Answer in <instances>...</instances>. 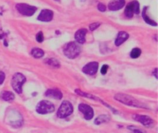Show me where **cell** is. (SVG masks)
<instances>
[{
  "label": "cell",
  "mask_w": 158,
  "mask_h": 133,
  "mask_svg": "<svg viewBox=\"0 0 158 133\" xmlns=\"http://www.w3.org/2000/svg\"><path fill=\"white\" fill-rule=\"evenodd\" d=\"M114 99L118 102L125 105H129L137 108H146L143 103L137 101L136 99L132 97L130 95L124 94H117L114 96Z\"/></svg>",
  "instance_id": "obj_1"
},
{
  "label": "cell",
  "mask_w": 158,
  "mask_h": 133,
  "mask_svg": "<svg viewBox=\"0 0 158 133\" xmlns=\"http://www.w3.org/2000/svg\"><path fill=\"white\" fill-rule=\"evenodd\" d=\"M63 52L65 56L69 59H75L79 56L81 49L77 43L69 42L66 44L63 49Z\"/></svg>",
  "instance_id": "obj_2"
},
{
  "label": "cell",
  "mask_w": 158,
  "mask_h": 133,
  "mask_svg": "<svg viewBox=\"0 0 158 133\" xmlns=\"http://www.w3.org/2000/svg\"><path fill=\"white\" fill-rule=\"evenodd\" d=\"M26 79L25 77L20 73H17L14 75L11 80V85L17 94H22V86L25 83Z\"/></svg>",
  "instance_id": "obj_3"
},
{
  "label": "cell",
  "mask_w": 158,
  "mask_h": 133,
  "mask_svg": "<svg viewBox=\"0 0 158 133\" xmlns=\"http://www.w3.org/2000/svg\"><path fill=\"white\" fill-rule=\"evenodd\" d=\"M73 108L71 103L65 101L60 106L57 112V115L60 118H65L69 116L73 112Z\"/></svg>",
  "instance_id": "obj_4"
},
{
  "label": "cell",
  "mask_w": 158,
  "mask_h": 133,
  "mask_svg": "<svg viewBox=\"0 0 158 133\" xmlns=\"http://www.w3.org/2000/svg\"><path fill=\"white\" fill-rule=\"evenodd\" d=\"M55 106L48 101H42L36 106V111L40 114H46L55 111Z\"/></svg>",
  "instance_id": "obj_5"
},
{
  "label": "cell",
  "mask_w": 158,
  "mask_h": 133,
  "mask_svg": "<svg viewBox=\"0 0 158 133\" xmlns=\"http://www.w3.org/2000/svg\"><path fill=\"white\" fill-rule=\"evenodd\" d=\"M140 4L138 1H133L129 3L125 8L124 14L128 18L133 17L134 14H139Z\"/></svg>",
  "instance_id": "obj_6"
},
{
  "label": "cell",
  "mask_w": 158,
  "mask_h": 133,
  "mask_svg": "<svg viewBox=\"0 0 158 133\" xmlns=\"http://www.w3.org/2000/svg\"><path fill=\"white\" fill-rule=\"evenodd\" d=\"M16 9L20 14L26 16H31L35 13L37 8L27 4H18L16 5Z\"/></svg>",
  "instance_id": "obj_7"
},
{
  "label": "cell",
  "mask_w": 158,
  "mask_h": 133,
  "mask_svg": "<svg viewBox=\"0 0 158 133\" xmlns=\"http://www.w3.org/2000/svg\"><path fill=\"white\" fill-rule=\"evenodd\" d=\"M78 108L79 111L83 114L85 119L89 120L93 118V110L90 106L86 105L85 104H79Z\"/></svg>",
  "instance_id": "obj_8"
},
{
  "label": "cell",
  "mask_w": 158,
  "mask_h": 133,
  "mask_svg": "<svg viewBox=\"0 0 158 133\" xmlns=\"http://www.w3.org/2000/svg\"><path fill=\"white\" fill-rule=\"evenodd\" d=\"M133 118L135 120L138 122H140L142 124L146 127H151L153 125V120L151 118V117L146 116V115H141L135 114L133 115Z\"/></svg>",
  "instance_id": "obj_9"
},
{
  "label": "cell",
  "mask_w": 158,
  "mask_h": 133,
  "mask_svg": "<svg viewBox=\"0 0 158 133\" xmlns=\"http://www.w3.org/2000/svg\"><path fill=\"white\" fill-rule=\"evenodd\" d=\"M98 63L96 62H93L86 64V65L82 68V72L86 75H95L98 70Z\"/></svg>",
  "instance_id": "obj_10"
},
{
  "label": "cell",
  "mask_w": 158,
  "mask_h": 133,
  "mask_svg": "<svg viewBox=\"0 0 158 133\" xmlns=\"http://www.w3.org/2000/svg\"><path fill=\"white\" fill-rule=\"evenodd\" d=\"M53 17V13L52 11L48 9H44L41 11L37 17V19L39 21L49 22L52 20Z\"/></svg>",
  "instance_id": "obj_11"
},
{
  "label": "cell",
  "mask_w": 158,
  "mask_h": 133,
  "mask_svg": "<svg viewBox=\"0 0 158 133\" xmlns=\"http://www.w3.org/2000/svg\"><path fill=\"white\" fill-rule=\"evenodd\" d=\"M125 5V0H111L108 4V8L111 11L122 9Z\"/></svg>",
  "instance_id": "obj_12"
},
{
  "label": "cell",
  "mask_w": 158,
  "mask_h": 133,
  "mask_svg": "<svg viewBox=\"0 0 158 133\" xmlns=\"http://www.w3.org/2000/svg\"><path fill=\"white\" fill-rule=\"evenodd\" d=\"M45 96L47 97L54 98L56 99H61L62 98V94L57 89H50L45 92Z\"/></svg>",
  "instance_id": "obj_13"
},
{
  "label": "cell",
  "mask_w": 158,
  "mask_h": 133,
  "mask_svg": "<svg viewBox=\"0 0 158 133\" xmlns=\"http://www.w3.org/2000/svg\"><path fill=\"white\" fill-rule=\"evenodd\" d=\"M87 33V30L85 28H81L78 30L75 35V38L76 41L81 44H83L85 42V35Z\"/></svg>",
  "instance_id": "obj_14"
},
{
  "label": "cell",
  "mask_w": 158,
  "mask_h": 133,
  "mask_svg": "<svg viewBox=\"0 0 158 133\" xmlns=\"http://www.w3.org/2000/svg\"><path fill=\"white\" fill-rule=\"evenodd\" d=\"M129 34L125 31H120L118 33L117 39L115 40V44L117 46H119L126 42L129 38Z\"/></svg>",
  "instance_id": "obj_15"
},
{
  "label": "cell",
  "mask_w": 158,
  "mask_h": 133,
  "mask_svg": "<svg viewBox=\"0 0 158 133\" xmlns=\"http://www.w3.org/2000/svg\"><path fill=\"white\" fill-rule=\"evenodd\" d=\"M1 98L5 101H12L15 99V95L9 91H4L1 95Z\"/></svg>",
  "instance_id": "obj_16"
},
{
  "label": "cell",
  "mask_w": 158,
  "mask_h": 133,
  "mask_svg": "<svg viewBox=\"0 0 158 133\" xmlns=\"http://www.w3.org/2000/svg\"><path fill=\"white\" fill-rule=\"evenodd\" d=\"M146 8H147V7H145L144 8L143 13H142V16H143L144 20L148 24H150V25L153 26H156L157 23L155 21L151 20V19L146 15Z\"/></svg>",
  "instance_id": "obj_17"
},
{
  "label": "cell",
  "mask_w": 158,
  "mask_h": 133,
  "mask_svg": "<svg viewBox=\"0 0 158 133\" xmlns=\"http://www.w3.org/2000/svg\"><path fill=\"white\" fill-rule=\"evenodd\" d=\"M109 120H110V117L108 115H102L95 119L94 123L96 125H100L101 124H102L104 123H107L109 121Z\"/></svg>",
  "instance_id": "obj_18"
},
{
  "label": "cell",
  "mask_w": 158,
  "mask_h": 133,
  "mask_svg": "<svg viewBox=\"0 0 158 133\" xmlns=\"http://www.w3.org/2000/svg\"><path fill=\"white\" fill-rule=\"evenodd\" d=\"M31 55L33 56L35 58H41L44 56V52L43 50L39 49V48H34L31 50Z\"/></svg>",
  "instance_id": "obj_19"
},
{
  "label": "cell",
  "mask_w": 158,
  "mask_h": 133,
  "mask_svg": "<svg viewBox=\"0 0 158 133\" xmlns=\"http://www.w3.org/2000/svg\"><path fill=\"white\" fill-rule=\"evenodd\" d=\"M46 63L52 67H55V68H59L60 67V63L59 62V61L55 59H48L46 61Z\"/></svg>",
  "instance_id": "obj_20"
},
{
  "label": "cell",
  "mask_w": 158,
  "mask_h": 133,
  "mask_svg": "<svg viewBox=\"0 0 158 133\" xmlns=\"http://www.w3.org/2000/svg\"><path fill=\"white\" fill-rule=\"evenodd\" d=\"M142 53L141 50L139 48H135L133 49L130 53V56L133 59H136L140 56Z\"/></svg>",
  "instance_id": "obj_21"
},
{
  "label": "cell",
  "mask_w": 158,
  "mask_h": 133,
  "mask_svg": "<svg viewBox=\"0 0 158 133\" xmlns=\"http://www.w3.org/2000/svg\"><path fill=\"white\" fill-rule=\"evenodd\" d=\"M75 92L79 95L80 96H82V97H86V98H90V99H96V98L93 96V95H91V94H86L84 92H82L80 89H76L75 90Z\"/></svg>",
  "instance_id": "obj_22"
},
{
  "label": "cell",
  "mask_w": 158,
  "mask_h": 133,
  "mask_svg": "<svg viewBox=\"0 0 158 133\" xmlns=\"http://www.w3.org/2000/svg\"><path fill=\"white\" fill-rule=\"evenodd\" d=\"M36 40L39 43H42L44 40V37L42 32H39L36 35Z\"/></svg>",
  "instance_id": "obj_23"
},
{
  "label": "cell",
  "mask_w": 158,
  "mask_h": 133,
  "mask_svg": "<svg viewBox=\"0 0 158 133\" xmlns=\"http://www.w3.org/2000/svg\"><path fill=\"white\" fill-rule=\"evenodd\" d=\"M100 26V23H94L91 24L89 25V29H90L91 31H94V30H96L97 28H98Z\"/></svg>",
  "instance_id": "obj_24"
},
{
  "label": "cell",
  "mask_w": 158,
  "mask_h": 133,
  "mask_svg": "<svg viewBox=\"0 0 158 133\" xmlns=\"http://www.w3.org/2000/svg\"><path fill=\"white\" fill-rule=\"evenodd\" d=\"M108 69V65H107V64H104V65L102 66L101 69V74H102V75L106 74L107 72Z\"/></svg>",
  "instance_id": "obj_25"
},
{
  "label": "cell",
  "mask_w": 158,
  "mask_h": 133,
  "mask_svg": "<svg viewBox=\"0 0 158 133\" xmlns=\"http://www.w3.org/2000/svg\"><path fill=\"white\" fill-rule=\"evenodd\" d=\"M98 9L101 12H104L106 10V7L104 4H103L102 3H100L98 5Z\"/></svg>",
  "instance_id": "obj_26"
},
{
  "label": "cell",
  "mask_w": 158,
  "mask_h": 133,
  "mask_svg": "<svg viewBox=\"0 0 158 133\" xmlns=\"http://www.w3.org/2000/svg\"><path fill=\"white\" fill-rule=\"evenodd\" d=\"M5 78H6L5 73L3 72L0 71V85L3 84V82L5 80Z\"/></svg>",
  "instance_id": "obj_27"
},
{
  "label": "cell",
  "mask_w": 158,
  "mask_h": 133,
  "mask_svg": "<svg viewBox=\"0 0 158 133\" xmlns=\"http://www.w3.org/2000/svg\"><path fill=\"white\" fill-rule=\"evenodd\" d=\"M129 128L130 130H131V131H133V132H135V133H142V131H141L140 130H138V129L135 128V127L131 128V127H129Z\"/></svg>",
  "instance_id": "obj_28"
},
{
  "label": "cell",
  "mask_w": 158,
  "mask_h": 133,
  "mask_svg": "<svg viewBox=\"0 0 158 133\" xmlns=\"http://www.w3.org/2000/svg\"><path fill=\"white\" fill-rule=\"evenodd\" d=\"M157 68H156L155 69V70H153V75L156 77V78L157 79L158 78V75H157V72H158V71H157Z\"/></svg>",
  "instance_id": "obj_29"
}]
</instances>
